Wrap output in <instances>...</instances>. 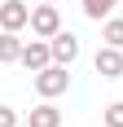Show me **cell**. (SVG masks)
<instances>
[{
  "label": "cell",
  "mask_w": 123,
  "mask_h": 127,
  "mask_svg": "<svg viewBox=\"0 0 123 127\" xmlns=\"http://www.w3.org/2000/svg\"><path fill=\"white\" fill-rule=\"evenodd\" d=\"M31 83H35V92L44 96V101H53V96H62V92L70 88V66L53 62V66H44V70H35Z\"/></svg>",
  "instance_id": "cell-1"
},
{
  "label": "cell",
  "mask_w": 123,
  "mask_h": 127,
  "mask_svg": "<svg viewBox=\"0 0 123 127\" xmlns=\"http://www.w3.org/2000/svg\"><path fill=\"white\" fill-rule=\"evenodd\" d=\"M57 31H62V13H57V4H53V0H40L35 9H31V35L53 39Z\"/></svg>",
  "instance_id": "cell-2"
},
{
  "label": "cell",
  "mask_w": 123,
  "mask_h": 127,
  "mask_svg": "<svg viewBox=\"0 0 123 127\" xmlns=\"http://www.w3.org/2000/svg\"><path fill=\"white\" fill-rule=\"evenodd\" d=\"M22 66L35 75V70H44V66H53V44L49 39H40V35H31L22 44Z\"/></svg>",
  "instance_id": "cell-3"
},
{
  "label": "cell",
  "mask_w": 123,
  "mask_h": 127,
  "mask_svg": "<svg viewBox=\"0 0 123 127\" xmlns=\"http://www.w3.org/2000/svg\"><path fill=\"white\" fill-rule=\"evenodd\" d=\"M92 70H97L101 79H123V48L101 44V48H97V57H92Z\"/></svg>",
  "instance_id": "cell-4"
},
{
  "label": "cell",
  "mask_w": 123,
  "mask_h": 127,
  "mask_svg": "<svg viewBox=\"0 0 123 127\" xmlns=\"http://www.w3.org/2000/svg\"><path fill=\"white\" fill-rule=\"evenodd\" d=\"M26 26H31V4L0 0V31H26Z\"/></svg>",
  "instance_id": "cell-5"
},
{
  "label": "cell",
  "mask_w": 123,
  "mask_h": 127,
  "mask_svg": "<svg viewBox=\"0 0 123 127\" xmlns=\"http://www.w3.org/2000/svg\"><path fill=\"white\" fill-rule=\"evenodd\" d=\"M49 44H53V62H62V66L79 62V35H75V31H57Z\"/></svg>",
  "instance_id": "cell-6"
},
{
  "label": "cell",
  "mask_w": 123,
  "mask_h": 127,
  "mask_svg": "<svg viewBox=\"0 0 123 127\" xmlns=\"http://www.w3.org/2000/svg\"><path fill=\"white\" fill-rule=\"evenodd\" d=\"M26 127H62V110H57L53 101H44V96H40V105L26 114Z\"/></svg>",
  "instance_id": "cell-7"
},
{
  "label": "cell",
  "mask_w": 123,
  "mask_h": 127,
  "mask_svg": "<svg viewBox=\"0 0 123 127\" xmlns=\"http://www.w3.org/2000/svg\"><path fill=\"white\" fill-rule=\"evenodd\" d=\"M22 44L26 39H18V31H0V66L22 62Z\"/></svg>",
  "instance_id": "cell-8"
},
{
  "label": "cell",
  "mask_w": 123,
  "mask_h": 127,
  "mask_svg": "<svg viewBox=\"0 0 123 127\" xmlns=\"http://www.w3.org/2000/svg\"><path fill=\"white\" fill-rule=\"evenodd\" d=\"M114 4L119 0H84V18H92V22H106L114 13Z\"/></svg>",
  "instance_id": "cell-9"
},
{
  "label": "cell",
  "mask_w": 123,
  "mask_h": 127,
  "mask_svg": "<svg viewBox=\"0 0 123 127\" xmlns=\"http://www.w3.org/2000/svg\"><path fill=\"white\" fill-rule=\"evenodd\" d=\"M101 39L114 44V48H123V18H106L101 22Z\"/></svg>",
  "instance_id": "cell-10"
},
{
  "label": "cell",
  "mask_w": 123,
  "mask_h": 127,
  "mask_svg": "<svg viewBox=\"0 0 123 127\" xmlns=\"http://www.w3.org/2000/svg\"><path fill=\"white\" fill-rule=\"evenodd\" d=\"M101 123H106V127H123V101H110V105H106Z\"/></svg>",
  "instance_id": "cell-11"
},
{
  "label": "cell",
  "mask_w": 123,
  "mask_h": 127,
  "mask_svg": "<svg viewBox=\"0 0 123 127\" xmlns=\"http://www.w3.org/2000/svg\"><path fill=\"white\" fill-rule=\"evenodd\" d=\"M0 127H18V110L13 105H0Z\"/></svg>",
  "instance_id": "cell-12"
},
{
  "label": "cell",
  "mask_w": 123,
  "mask_h": 127,
  "mask_svg": "<svg viewBox=\"0 0 123 127\" xmlns=\"http://www.w3.org/2000/svg\"><path fill=\"white\" fill-rule=\"evenodd\" d=\"M53 4H57V0H53Z\"/></svg>",
  "instance_id": "cell-13"
}]
</instances>
